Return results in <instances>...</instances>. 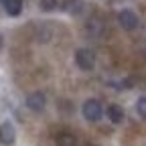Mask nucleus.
Wrapping results in <instances>:
<instances>
[{"label": "nucleus", "mask_w": 146, "mask_h": 146, "mask_svg": "<svg viewBox=\"0 0 146 146\" xmlns=\"http://www.w3.org/2000/svg\"><path fill=\"white\" fill-rule=\"evenodd\" d=\"M75 65L81 69V71H94L96 67V53L83 47V49H77L75 51Z\"/></svg>", "instance_id": "1"}, {"label": "nucleus", "mask_w": 146, "mask_h": 146, "mask_svg": "<svg viewBox=\"0 0 146 146\" xmlns=\"http://www.w3.org/2000/svg\"><path fill=\"white\" fill-rule=\"evenodd\" d=\"M81 112H83V118L87 120V122H100L102 120V116H104V108H102V104L98 102V100H87V102H83V108H81Z\"/></svg>", "instance_id": "2"}, {"label": "nucleus", "mask_w": 146, "mask_h": 146, "mask_svg": "<svg viewBox=\"0 0 146 146\" xmlns=\"http://www.w3.org/2000/svg\"><path fill=\"white\" fill-rule=\"evenodd\" d=\"M118 23H120V27H122L124 31H136L138 25H140V18H138V14L132 12L130 8H124V10L118 12Z\"/></svg>", "instance_id": "3"}, {"label": "nucleus", "mask_w": 146, "mask_h": 146, "mask_svg": "<svg viewBox=\"0 0 146 146\" xmlns=\"http://www.w3.org/2000/svg\"><path fill=\"white\" fill-rule=\"evenodd\" d=\"M25 104H27V108L31 112H43L47 108V98H45L43 91H31L27 96V100H25Z\"/></svg>", "instance_id": "4"}, {"label": "nucleus", "mask_w": 146, "mask_h": 146, "mask_svg": "<svg viewBox=\"0 0 146 146\" xmlns=\"http://www.w3.org/2000/svg\"><path fill=\"white\" fill-rule=\"evenodd\" d=\"M16 140V130L10 122H2L0 124V144L2 146H12Z\"/></svg>", "instance_id": "5"}, {"label": "nucleus", "mask_w": 146, "mask_h": 146, "mask_svg": "<svg viewBox=\"0 0 146 146\" xmlns=\"http://www.w3.org/2000/svg\"><path fill=\"white\" fill-rule=\"evenodd\" d=\"M108 120L112 122V124H122L124 122V110H122V106H118V104H112L108 108Z\"/></svg>", "instance_id": "6"}, {"label": "nucleus", "mask_w": 146, "mask_h": 146, "mask_svg": "<svg viewBox=\"0 0 146 146\" xmlns=\"http://www.w3.org/2000/svg\"><path fill=\"white\" fill-rule=\"evenodd\" d=\"M2 6L8 16H18L23 12V0H2Z\"/></svg>", "instance_id": "7"}, {"label": "nucleus", "mask_w": 146, "mask_h": 146, "mask_svg": "<svg viewBox=\"0 0 146 146\" xmlns=\"http://www.w3.org/2000/svg\"><path fill=\"white\" fill-rule=\"evenodd\" d=\"M83 8H85V4L81 2V0H65V2H63V10L69 12V14H73V16L81 14Z\"/></svg>", "instance_id": "8"}, {"label": "nucleus", "mask_w": 146, "mask_h": 146, "mask_svg": "<svg viewBox=\"0 0 146 146\" xmlns=\"http://www.w3.org/2000/svg\"><path fill=\"white\" fill-rule=\"evenodd\" d=\"M55 144L57 146H77V138L69 132H61L55 136Z\"/></svg>", "instance_id": "9"}, {"label": "nucleus", "mask_w": 146, "mask_h": 146, "mask_svg": "<svg viewBox=\"0 0 146 146\" xmlns=\"http://www.w3.org/2000/svg\"><path fill=\"white\" fill-rule=\"evenodd\" d=\"M136 112H138V116H140L142 120H146V96L138 98V102H136Z\"/></svg>", "instance_id": "10"}, {"label": "nucleus", "mask_w": 146, "mask_h": 146, "mask_svg": "<svg viewBox=\"0 0 146 146\" xmlns=\"http://www.w3.org/2000/svg\"><path fill=\"white\" fill-rule=\"evenodd\" d=\"M39 6L45 12H53L55 8H57V0H39Z\"/></svg>", "instance_id": "11"}, {"label": "nucleus", "mask_w": 146, "mask_h": 146, "mask_svg": "<svg viewBox=\"0 0 146 146\" xmlns=\"http://www.w3.org/2000/svg\"><path fill=\"white\" fill-rule=\"evenodd\" d=\"M0 4H2V0H0Z\"/></svg>", "instance_id": "12"}]
</instances>
